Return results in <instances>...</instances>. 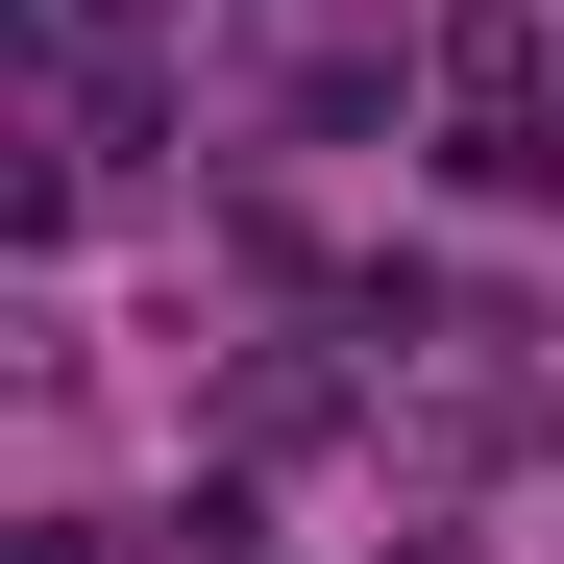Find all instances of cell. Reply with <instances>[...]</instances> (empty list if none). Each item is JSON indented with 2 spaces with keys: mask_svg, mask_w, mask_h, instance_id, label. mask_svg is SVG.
Returning a JSON list of instances; mask_svg holds the SVG:
<instances>
[{
  "mask_svg": "<svg viewBox=\"0 0 564 564\" xmlns=\"http://www.w3.org/2000/svg\"><path fill=\"white\" fill-rule=\"evenodd\" d=\"M50 564H74V540H50Z\"/></svg>",
  "mask_w": 564,
  "mask_h": 564,
  "instance_id": "obj_1",
  "label": "cell"
}]
</instances>
